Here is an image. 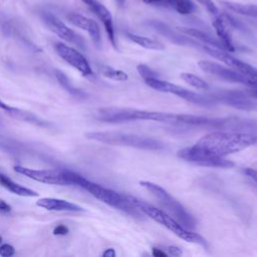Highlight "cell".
Masks as SVG:
<instances>
[{
	"instance_id": "1",
	"label": "cell",
	"mask_w": 257,
	"mask_h": 257,
	"mask_svg": "<svg viewBox=\"0 0 257 257\" xmlns=\"http://www.w3.org/2000/svg\"><path fill=\"white\" fill-rule=\"evenodd\" d=\"M257 136L241 132H213L202 137L194 147L203 155L212 159L225 158L256 145Z\"/></svg>"
},
{
	"instance_id": "2",
	"label": "cell",
	"mask_w": 257,
	"mask_h": 257,
	"mask_svg": "<svg viewBox=\"0 0 257 257\" xmlns=\"http://www.w3.org/2000/svg\"><path fill=\"white\" fill-rule=\"evenodd\" d=\"M64 173L69 180L71 185L78 186L85 191H87L90 195H92L97 200L103 202L104 204L117 209L127 215H130L133 218L136 219H143L144 213L140 211L130 200L127 195L119 194L115 191H112L110 189L104 188L96 183H93L82 176L71 172L69 170H64Z\"/></svg>"
},
{
	"instance_id": "3",
	"label": "cell",
	"mask_w": 257,
	"mask_h": 257,
	"mask_svg": "<svg viewBox=\"0 0 257 257\" xmlns=\"http://www.w3.org/2000/svg\"><path fill=\"white\" fill-rule=\"evenodd\" d=\"M95 118L110 123L134 120H154L167 123H178V114L162 111L138 109L132 107H101L95 112Z\"/></svg>"
},
{
	"instance_id": "4",
	"label": "cell",
	"mask_w": 257,
	"mask_h": 257,
	"mask_svg": "<svg viewBox=\"0 0 257 257\" xmlns=\"http://www.w3.org/2000/svg\"><path fill=\"white\" fill-rule=\"evenodd\" d=\"M128 198L132 201V203L140 211H142L146 216L155 220L157 223L161 224L162 226H164L165 228H167L168 230L173 232L179 238L185 240L186 242L199 244V245H202L204 247L207 246L206 240L201 235L188 230L182 224H180L175 218L170 216L168 213L162 211L161 209H157L156 207H154V206H152V205H150V204H148V203H146L142 200H139L136 197L128 196Z\"/></svg>"
},
{
	"instance_id": "5",
	"label": "cell",
	"mask_w": 257,
	"mask_h": 257,
	"mask_svg": "<svg viewBox=\"0 0 257 257\" xmlns=\"http://www.w3.org/2000/svg\"><path fill=\"white\" fill-rule=\"evenodd\" d=\"M85 137L88 140L110 145V146L131 147V148L142 149L147 151H159L165 148V144L159 140L145 137V136L121 133V132H113V131L89 132L85 134Z\"/></svg>"
},
{
	"instance_id": "6",
	"label": "cell",
	"mask_w": 257,
	"mask_h": 257,
	"mask_svg": "<svg viewBox=\"0 0 257 257\" xmlns=\"http://www.w3.org/2000/svg\"><path fill=\"white\" fill-rule=\"evenodd\" d=\"M140 185L149 191L158 200L159 204L166 213L175 218L185 228L194 229L196 227L195 218L167 190L149 181H141Z\"/></svg>"
},
{
	"instance_id": "7",
	"label": "cell",
	"mask_w": 257,
	"mask_h": 257,
	"mask_svg": "<svg viewBox=\"0 0 257 257\" xmlns=\"http://www.w3.org/2000/svg\"><path fill=\"white\" fill-rule=\"evenodd\" d=\"M145 82L147 85L152 87L155 90L161 91V92H167L177 95L180 98H183L189 102L199 104L202 106H213L218 101L213 95H204L197 92H194L192 90L186 89L180 85H177L175 83H171L166 80H162L159 77H151L145 79Z\"/></svg>"
},
{
	"instance_id": "8",
	"label": "cell",
	"mask_w": 257,
	"mask_h": 257,
	"mask_svg": "<svg viewBox=\"0 0 257 257\" xmlns=\"http://www.w3.org/2000/svg\"><path fill=\"white\" fill-rule=\"evenodd\" d=\"M198 66L203 71L209 74H213L221 79L234 82V83H240L250 88L257 89V78H252L250 76H247L237 70L224 66L220 63L213 62L210 60H200L198 62Z\"/></svg>"
},
{
	"instance_id": "9",
	"label": "cell",
	"mask_w": 257,
	"mask_h": 257,
	"mask_svg": "<svg viewBox=\"0 0 257 257\" xmlns=\"http://www.w3.org/2000/svg\"><path fill=\"white\" fill-rule=\"evenodd\" d=\"M42 21L46 25V27L56 34L59 38L62 40H65L71 44H74L75 46L85 49V41L84 39L77 34L74 30H72L70 27H68L63 21H61L57 16L50 12H43L41 14Z\"/></svg>"
},
{
	"instance_id": "10",
	"label": "cell",
	"mask_w": 257,
	"mask_h": 257,
	"mask_svg": "<svg viewBox=\"0 0 257 257\" xmlns=\"http://www.w3.org/2000/svg\"><path fill=\"white\" fill-rule=\"evenodd\" d=\"M13 170L20 175H23L31 180H34L39 183L48 184V185H58V186H69L71 185L67 179L64 170H37L31 169L23 166H14Z\"/></svg>"
},
{
	"instance_id": "11",
	"label": "cell",
	"mask_w": 257,
	"mask_h": 257,
	"mask_svg": "<svg viewBox=\"0 0 257 257\" xmlns=\"http://www.w3.org/2000/svg\"><path fill=\"white\" fill-rule=\"evenodd\" d=\"M55 51L61 59L67 62L70 66L75 68L81 75L85 77L93 76V71L87 61V59L75 48L62 43L57 42L55 44Z\"/></svg>"
},
{
	"instance_id": "12",
	"label": "cell",
	"mask_w": 257,
	"mask_h": 257,
	"mask_svg": "<svg viewBox=\"0 0 257 257\" xmlns=\"http://www.w3.org/2000/svg\"><path fill=\"white\" fill-rule=\"evenodd\" d=\"M202 48L206 53L210 54L211 56L220 60L221 62L227 64L228 67H230L234 70H237V71H239L247 76H250L252 78H257V68L256 67L232 56L227 50L216 48V47L209 46L206 44H203Z\"/></svg>"
},
{
	"instance_id": "13",
	"label": "cell",
	"mask_w": 257,
	"mask_h": 257,
	"mask_svg": "<svg viewBox=\"0 0 257 257\" xmlns=\"http://www.w3.org/2000/svg\"><path fill=\"white\" fill-rule=\"evenodd\" d=\"M177 155L179 158H181L187 162H190V163H193L196 165H200V166H204V167H215V168L227 169V168H232L235 166V164L232 161H230L226 158H222L219 160H213L210 158L208 159V157L206 158V156L200 154L194 148V146L179 150Z\"/></svg>"
},
{
	"instance_id": "14",
	"label": "cell",
	"mask_w": 257,
	"mask_h": 257,
	"mask_svg": "<svg viewBox=\"0 0 257 257\" xmlns=\"http://www.w3.org/2000/svg\"><path fill=\"white\" fill-rule=\"evenodd\" d=\"M101 21L105 32L107 34L108 40L110 41L111 45L114 49H117L116 39H115V31H114V25H113V19L111 16V13L109 10L102 5L97 0H81Z\"/></svg>"
},
{
	"instance_id": "15",
	"label": "cell",
	"mask_w": 257,
	"mask_h": 257,
	"mask_svg": "<svg viewBox=\"0 0 257 257\" xmlns=\"http://www.w3.org/2000/svg\"><path fill=\"white\" fill-rule=\"evenodd\" d=\"M66 18L72 25L86 31L88 33V35L90 36V39L92 40L94 46L98 49L100 48L101 33H100L98 24L94 20H92L84 15H81L79 13H76V12L68 13L66 15Z\"/></svg>"
},
{
	"instance_id": "16",
	"label": "cell",
	"mask_w": 257,
	"mask_h": 257,
	"mask_svg": "<svg viewBox=\"0 0 257 257\" xmlns=\"http://www.w3.org/2000/svg\"><path fill=\"white\" fill-rule=\"evenodd\" d=\"M212 25L216 31L218 39L222 42L225 49L231 52L235 51L236 49L233 43V39H232V35L229 27L230 26L238 27V25L233 20H231L230 17H228L227 15H223L222 13L213 17Z\"/></svg>"
},
{
	"instance_id": "17",
	"label": "cell",
	"mask_w": 257,
	"mask_h": 257,
	"mask_svg": "<svg viewBox=\"0 0 257 257\" xmlns=\"http://www.w3.org/2000/svg\"><path fill=\"white\" fill-rule=\"evenodd\" d=\"M36 206L57 212H84V209L72 202L58 198H40L36 201Z\"/></svg>"
},
{
	"instance_id": "18",
	"label": "cell",
	"mask_w": 257,
	"mask_h": 257,
	"mask_svg": "<svg viewBox=\"0 0 257 257\" xmlns=\"http://www.w3.org/2000/svg\"><path fill=\"white\" fill-rule=\"evenodd\" d=\"M0 109L5 111L8 115H10L13 118H16V119H19L22 121H26V122H29V123H32V124H35L38 126H47L49 124L47 121L40 118L33 112L23 110L18 107L10 106L9 104L2 101L1 99H0Z\"/></svg>"
},
{
	"instance_id": "19",
	"label": "cell",
	"mask_w": 257,
	"mask_h": 257,
	"mask_svg": "<svg viewBox=\"0 0 257 257\" xmlns=\"http://www.w3.org/2000/svg\"><path fill=\"white\" fill-rule=\"evenodd\" d=\"M0 186H2L9 192L20 197H37L39 195L36 191L14 182L9 177L1 173H0Z\"/></svg>"
},
{
	"instance_id": "20",
	"label": "cell",
	"mask_w": 257,
	"mask_h": 257,
	"mask_svg": "<svg viewBox=\"0 0 257 257\" xmlns=\"http://www.w3.org/2000/svg\"><path fill=\"white\" fill-rule=\"evenodd\" d=\"M179 30L187 35H190L191 37L205 43L206 45H209V46H213V47H216V48H220V49H225L224 45L222 44V42L213 37L211 34L207 33V32H204L202 30H199V29H196V28H187V27H181L179 28Z\"/></svg>"
},
{
	"instance_id": "21",
	"label": "cell",
	"mask_w": 257,
	"mask_h": 257,
	"mask_svg": "<svg viewBox=\"0 0 257 257\" xmlns=\"http://www.w3.org/2000/svg\"><path fill=\"white\" fill-rule=\"evenodd\" d=\"M126 37L134 43H136L146 49H151V50H164L165 49V45L162 42H160L159 40L147 37V36L128 32V33H126Z\"/></svg>"
},
{
	"instance_id": "22",
	"label": "cell",
	"mask_w": 257,
	"mask_h": 257,
	"mask_svg": "<svg viewBox=\"0 0 257 257\" xmlns=\"http://www.w3.org/2000/svg\"><path fill=\"white\" fill-rule=\"evenodd\" d=\"M169 9L182 15H188L196 10V5L192 0H170Z\"/></svg>"
},
{
	"instance_id": "23",
	"label": "cell",
	"mask_w": 257,
	"mask_h": 257,
	"mask_svg": "<svg viewBox=\"0 0 257 257\" xmlns=\"http://www.w3.org/2000/svg\"><path fill=\"white\" fill-rule=\"evenodd\" d=\"M55 76H56V78H57L59 84H60L65 90H67L72 96H75V97H84V96H85V93H84L82 90H80V89H78L77 87H75V86L72 85V83L70 82V80L68 79V77H67L62 71L56 70Z\"/></svg>"
},
{
	"instance_id": "24",
	"label": "cell",
	"mask_w": 257,
	"mask_h": 257,
	"mask_svg": "<svg viewBox=\"0 0 257 257\" xmlns=\"http://www.w3.org/2000/svg\"><path fill=\"white\" fill-rule=\"evenodd\" d=\"M99 72L106 78L115 80V81H125L128 79V75L119 69H115L108 65H100L99 66Z\"/></svg>"
},
{
	"instance_id": "25",
	"label": "cell",
	"mask_w": 257,
	"mask_h": 257,
	"mask_svg": "<svg viewBox=\"0 0 257 257\" xmlns=\"http://www.w3.org/2000/svg\"><path fill=\"white\" fill-rule=\"evenodd\" d=\"M181 78L188 83L189 85L196 87L198 89L201 90H208L210 88V85L208 84V82H206L203 78H201L198 75H195L193 73H189V72H183L181 74Z\"/></svg>"
},
{
	"instance_id": "26",
	"label": "cell",
	"mask_w": 257,
	"mask_h": 257,
	"mask_svg": "<svg viewBox=\"0 0 257 257\" xmlns=\"http://www.w3.org/2000/svg\"><path fill=\"white\" fill-rule=\"evenodd\" d=\"M197 2L203 7L205 8V10L212 16L215 17L217 15H219L221 12L219 10V8L217 7V5L212 1V0H197Z\"/></svg>"
},
{
	"instance_id": "27",
	"label": "cell",
	"mask_w": 257,
	"mask_h": 257,
	"mask_svg": "<svg viewBox=\"0 0 257 257\" xmlns=\"http://www.w3.org/2000/svg\"><path fill=\"white\" fill-rule=\"evenodd\" d=\"M137 69H138V72L139 74L144 78V79H147V78H151V77H159L158 76V73L154 70H152L149 66L145 65V64H140L137 66Z\"/></svg>"
},
{
	"instance_id": "28",
	"label": "cell",
	"mask_w": 257,
	"mask_h": 257,
	"mask_svg": "<svg viewBox=\"0 0 257 257\" xmlns=\"http://www.w3.org/2000/svg\"><path fill=\"white\" fill-rule=\"evenodd\" d=\"M15 254V249L12 245L8 243L0 244V256L2 257H10Z\"/></svg>"
},
{
	"instance_id": "29",
	"label": "cell",
	"mask_w": 257,
	"mask_h": 257,
	"mask_svg": "<svg viewBox=\"0 0 257 257\" xmlns=\"http://www.w3.org/2000/svg\"><path fill=\"white\" fill-rule=\"evenodd\" d=\"M164 250H165V252H166L168 255H170V256H176V257H178V256H181V255L183 254L182 250H181L179 247L173 246V245H170V246L165 247Z\"/></svg>"
},
{
	"instance_id": "30",
	"label": "cell",
	"mask_w": 257,
	"mask_h": 257,
	"mask_svg": "<svg viewBox=\"0 0 257 257\" xmlns=\"http://www.w3.org/2000/svg\"><path fill=\"white\" fill-rule=\"evenodd\" d=\"M145 3L154 5V6H160V7H165L168 8L170 0H143Z\"/></svg>"
},
{
	"instance_id": "31",
	"label": "cell",
	"mask_w": 257,
	"mask_h": 257,
	"mask_svg": "<svg viewBox=\"0 0 257 257\" xmlns=\"http://www.w3.org/2000/svg\"><path fill=\"white\" fill-rule=\"evenodd\" d=\"M68 232L69 230L65 225H58L53 229V235H57V236H64Z\"/></svg>"
},
{
	"instance_id": "32",
	"label": "cell",
	"mask_w": 257,
	"mask_h": 257,
	"mask_svg": "<svg viewBox=\"0 0 257 257\" xmlns=\"http://www.w3.org/2000/svg\"><path fill=\"white\" fill-rule=\"evenodd\" d=\"M243 172H244V174H245L249 179H251V180L256 184V186H257V171L254 170V169H251V168H247V169H245Z\"/></svg>"
},
{
	"instance_id": "33",
	"label": "cell",
	"mask_w": 257,
	"mask_h": 257,
	"mask_svg": "<svg viewBox=\"0 0 257 257\" xmlns=\"http://www.w3.org/2000/svg\"><path fill=\"white\" fill-rule=\"evenodd\" d=\"M12 207L3 199L0 198V212L1 213H9L11 212Z\"/></svg>"
},
{
	"instance_id": "34",
	"label": "cell",
	"mask_w": 257,
	"mask_h": 257,
	"mask_svg": "<svg viewBox=\"0 0 257 257\" xmlns=\"http://www.w3.org/2000/svg\"><path fill=\"white\" fill-rule=\"evenodd\" d=\"M152 253L154 256L157 257H166L168 254L165 252L164 249H160L159 247H153L152 249Z\"/></svg>"
},
{
	"instance_id": "35",
	"label": "cell",
	"mask_w": 257,
	"mask_h": 257,
	"mask_svg": "<svg viewBox=\"0 0 257 257\" xmlns=\"http://www.w3.org/2000/svg\"><path fill=\"white\" fill-rule=\"evenodd\" d=\"M103 257H114L115 256V251L112 248L105 249V251L102 253Z\"/></svg>"
},
{
	"instance_id": "36",
	"label": "cell",
	"mask_w": 257,
	"mask_h": 257,
	"mask_svg": "<svg viewBox=\"0 0 257 257\" xmlns=\"http://www.w3.org/2000/svg\"><path fill=\"white\" fill-rule=\"evenodd\" d=\"M248 96L250 97H253V98H257V89H254V88H251L250 90H247V91H244Z\"/></svg>"
},
{
	"instance_id": "37",
	"label": "cell",
	"mask_w": 257,
	"mask_h": 257,
	"mask_svg": "<svg viewBox=\"0 0 257 257\" xmlns=\"http://www.w3.org/2000/svg\"><path fill=\"white\" fill-rule=\"evenodd\" d=\"M119 5H123L125 3V0H115Z\"/></svg>"
},
{
	"instance_id": "38",
	"label": "cell",
	"mask_w": 257,
	"mask_h": 257,
	"mask_svg": "<svg viewBox=\"0 0 257 257\" xmlns=\"http://www.w3.org/2000/svg\"><path fill=\"white\" fill-rule=\"evenodd\" d=\"M1 243H2V237L0 236V244H1Z\"/></svg>"
},
{
	"instance_id": "39",
	"label": "cell",
	"mask_w": 257,
	"mask_h": 257,
	"mask_svg": "<svg viewBox=\"0 0 257 257\" xmlns=\"http://www.w3.org/2000/svg\"><path fill=\"white\" fill-rule=\"evenodd\" d=\"M256 145H257V143H256Z\"/></svg>"
}]
</instances>
